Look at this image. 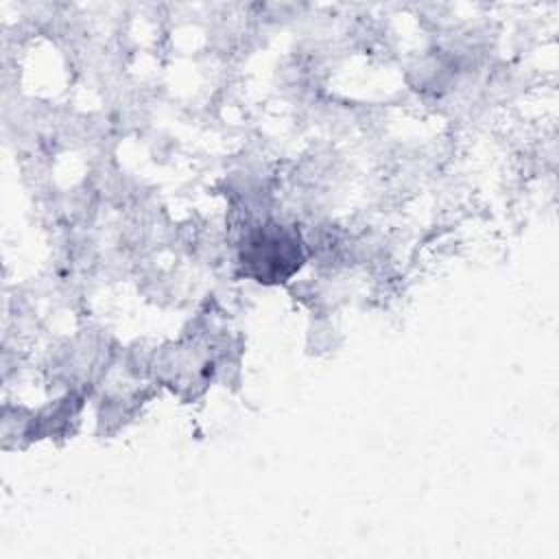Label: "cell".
Segmentation results:
<instances>
[{
    "instance_id": "obj_1",
    "label": "cell",
    "mask_w": 559,
    "mask_h": 559,
    "mask_svg": "<svg viewBox=\"0 0 559 559\" xmlns=\"http://www.w3.org/2000/svg\"><path fill=\"white\" fill-rule=\"evenodd\" d=\"M299 240L282 225L262 227L247 240L242 251V264L251 266V273L260 282H282L299 269Z\"/></svg>"
}]
</instances>
